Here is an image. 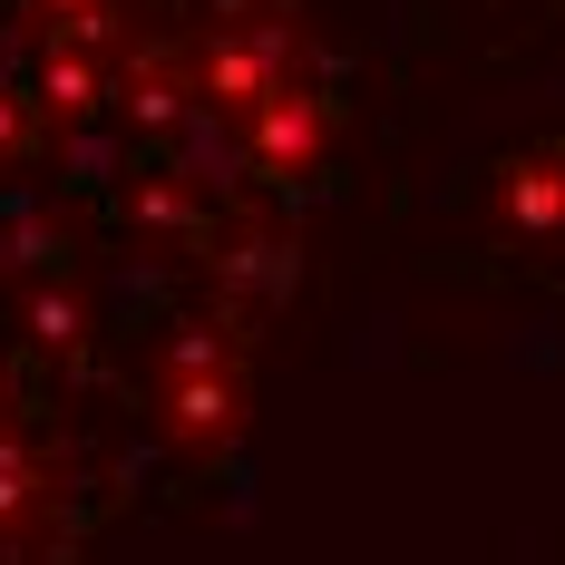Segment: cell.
I'll return each instance as SVG.
<instances>
[{"instance_id": "3957f363", "label": "cell", "mask_w": 565, "mask_h": 565, "mask_svg": "<svg viewBox=\"0 0 565 565\" xmlns=\"http://www.w3.org/2000/svg\"><path fill=\"white\" fill-rule=\"evenodd\" d=\"M88 98H98V68H88V58H50V108L78 117Z\"/></svg>"}, {"instance_id": "6da1fadb", "label": "cell", "mask_w": 565, "mask_h": 565, "mask_svg": "<svg viewBox=\"0 0 565 565\" xmlns=\"http://www.w3.org/2000/svg\"><path fill=\"white\" fill-rule=\"evenodd\" d=\"M254 157H264V167H302V157H312V108H302V98H264V127H254Z\"/></svg>"}, {"instance_id": "7a4b0ae2", "label": "cell", "mask_w": 565, "mask_h": 565, "mask_svg": "<svg viewBox=\"0 0 565 565\" xmlns=\"http://www.w3.org/2000/svg\"><path fill=\"white\" fill-rule=\"evenodd\" d=\"M175 429H195V439H215V429H225V391H215V381H195V391L175 381Z\"/></svg>"}]
</instances>
